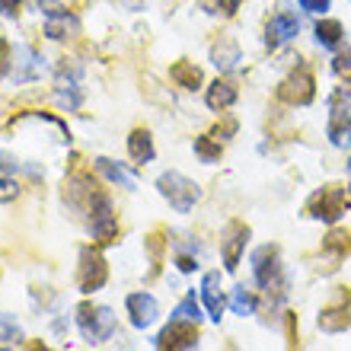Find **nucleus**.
Listing matches in <instances>:
<instances>
[{"label":"nucleus","instance_id":"nucleus-3","mask_svg":"<svg viewBox=\"0 0 351 351\" xmlns=\"http://www.w3.org/2000/svg\"><path fill=\"white\" fill-rule=\"evenodd\" d=\"M90 227L93 237L99 243H112L119 237V221H115V211H112V198L106 192H93L90 198Z\"/></svg>","mask_w":351,"mask_h":351},{"label":"nucleus","instance_id":"nucleus-36","mask_svg":"<svg viewBox=\"0 0 351 351\" xmlns=\"http://www.w3.org/2000/svg\"><path fill=\"white\" fill-rule=\"evenodd\" d=\"M348 198H351V189H348Z\"/></svg>","mask_w":351,"mask_h":351},{"label":"nucleus","instance_id":"nucleus-20","mask_svg":"<svg viewBox=\"0 0 351 351\" xmlns=\"http://www.w3.org/2000/svg\"><path fill=\"white\" fill-rule=\"evenodd\" d=\"M77 23L71 13H58V16H45V36L48 38H67V32H77Z\"/></svg>","mask_w":351,"mask_h":351},{"label":"nucleus","instance_id":"nucleus-14","mask_svg":"<svg viewBox=\"0 0 351 351\" xmlns=\"http://www.w3.org/2000/svg\"><path fill=\"white\" fill-rule=\"evenodd\" d=\"M202 300H204V306H208L211 319H221L227 300H223V287H221V275H217V271H208V275L202 278Z\"/></svg>","mask_w":351,"mask_h":351},{"label":"nucleus","instance_id":"nucleus-7","mask_svg":"<svg viewBox=\"0 0 351 351\" xmlns=\"http://www.w3.org/2000/svg\"><path fill=\"white\" fill-rule=\"evenodd\" d=\"M106 278H109V265L102 259L96 250H84L80 252V268H77V285L84 294H93V291H99L106 285Z\"/></svg>","mask_w":351,"mask_h":351},{"label":"nucleus","instance_id":"nucleus-29","mask_svg":"<svg viewBox=\"0 0 351 351\" xmlns=\"http://www.w3.org/2000/svg\"><path fill=\"white\" fill-rule=\"evenodd\" d=\"M208 7H211L214 13H227V16H233L237 7H240V0H208Z\"/></svg>","mask_w":351,"mask_h":351},{"label":"nucleus","instance_id":"nucleus-15","mask_svg":"<svg viewBox=\"0 0 351 351\" xmlns=\"http://www.w3.org/2000/svg\"><path fill=\"white\" fill-rule=\"evenodd\" d=\"M96 169H99V173L106 176L109 182L121 185V189H128V192H134V189H138V179H134V176H131L125 167H119L115 160H109V157H99V160H96Z\"/></svg>","mask_w":351,"mask_h":351},{"label":"nucleus","instance_id":"nucleus-23","mask_svg":"<svg viewBox=\"0 0 351 351\" xmlns=\"http://www.w3.org/2000/svg\"><path fill=\"white\" fill-rule=\"evenodd\" d=\"M323 250L339 252V256H348V252H351V233L348 230H332L323 240Z\"/></svg>","mask_w":351,"mask_h":351},{"label":"nucleus","instance_id":"nucleus-10","mask_svg":"<svg viewBox=\"0 0 351 351\" xmlns=\"http://www.w3.org/2000/svg\"><path fill=\"white\" fill-rule=\"evenodd\" d=\"M246 240H250V227L240 221H233L227 230H223V265L227 271H237L240 268V256L246 250Z\"/></svg>","mask_w":351,"mask_h":351},{"label":"nucleus","instance_id":"nucleus-13","mask_svg":"<svg viewBox=\"0 0 351 351\" xmlns=\"http://www.w3.org/2000/svg\"><path fill=\"white\" fill-rule=\"evenodd\" d=\"M125 306H128V316H131V323L138 326V329H144V326H150L154 319L160 316V306L157 300L150 294H128V300H125Z\"/></svg>","mask_w":351,"mask_h":351},{"label":"nucleus","instance_id":"nucleus-27","mask_svg":"<svg viewBox=\"0 0 351 351\" xmlns=\"http://www.w3.org/2000/svg\"><path fill=\"white\" fill-rule=\"evenodd\" d=\"M19 198V182L16 179H0V204L16 202Z\"/></svg>","mask_w":351,"mask_h":351},{"label":"nucleus","instance_id":"nucleus-6","mask_svg":"<svg viewBox=\"0 0 351 351\" xmlns=\"http://www.w3.org/2000/svg\"><path fill=\"white\" fill-rule=\"evenodd\" d=\"M351 326V291L348 287H335L332 304L319 310V329L323 332H342Z\"/></svg>","mask_w":351,"mask_h":351},{"label":"nucleus","instance_id":"nucleus-25","mask_svg":"<svg viewBox=\"0 0 351 351\" xmlns=\"http://www.w3.org/2000/svg\"><path fill=\"white\" fill-rule=\"evenodd\" d=\"M195 154L204 160V163H214V160H221V144H214V138H195Z\"/></svg>","mask_w":351,"mask_h":351},{"label":"nucleus","instance_id":"nucleus-22","mask_svg":"<svg viewBox=\"0 0 351 351\" xmlns=\"http://www.w3.org/2000/svg\"><path fill=\"white\" fill-rule=\"evenodd\" d=\"M230 306H233V313L237 316H250L252 310H256V294L246 291V287H237V291H233Z\"/></svg>","mask_w":351,"mask_h":351},{"label":"nucleus","instance_id":"nucleus-18","mask_svg":"<svg viewBox=\"0 0 351 351\" xmlns=\"http://www.w3.org/2000/svg\"><path fill=\"white\" fill-rule=\"evenodd\" d=\"M211 61L221 67V71H233V67H237V61H240V48H237V42L221 38V42L211 48Z\"/></svg>","mask_w":351,"mask_h":351},{"label":"nucleus","instance_id":"nucleus-9","mask_svg":"<svg viewBox=\"0 0 351 351\" xmlns=\"http://www.w3.org/2000/svg\"><path fill=\"white\" fill-rule=\"evenodd\" d=\"M195 345H198V323H185V319H173L157 335V348H195Z\"/></svg>","mask_w":351,"mask_h":351},{"label":"nucleus","instance_id":"nucleus-1","mask_svg":"<svg viewBox=\"0 0 351 351\" xmlns=\"http://www.w3.org/2000/svg\"><path fill=\"white\" fill-rule=\"evenodd\" d=\"M77 326L84 332L86 342L102 345L115 332V313L109 306H93V304H80L77 306Z\"/></svg>","mask_w":351,"mask_h":351},{"label":"nucleus","instance_id":"nucleus-26","mask_svg":"<svg viewBox=\"0 0 351 351\" xmlns=\"http://www.w3.org/2000/svg\"><path fill=\"white\" fill-rule=\"evenodd\" d=\"M173 319H185V323H198L202 319V310L195 304V297H185L182 304L173 310Z\"/></svg>","mask_w":351,"mask_h":351},{"label":"nucleus","instance_id":"nucleus-31","mask_svg":"<svg viewBox=\"0 0 351 351\" xmlns=\"http://www.w3.org/2000/svg\"><path fill=\"white\" fill-rule=\"evenodd\" d=\"M147 250L154 259H160V252H163V237H160V233H150L147 237Z\"/></svg>","mask_w":351,"mask_h":351},{"label":"nucleus","instance_id":"nucleus-5","mask_svg":"<svg viewBox=\"0 0 351 351\" xmlns=\"http://www.w3.org/2000/svg\"><path fill=\"white\" fill-rule=\"evenodd\" d=\"M313 96H316V84L306 67H297L294 74L285 77V84L278 86V99L287 102V106H306V102H313Z\"/></svg>","mask_w":351,"mask_h":351},{"label":"nucleus","instance_id":"nucleus-17","mask_svg":"<svg viewBox=\"0 0 351 351\" xmlns=\"http://www.w3.org/2000/svg\"><path fill=\"white\" fill-rule=\"evenodd\" d=\"M208 106H211L214 112H221V109H230L233 102H237V86L230 84V80H214L211 86H208Z\"/></svg>","mask_w":351,"mask_h":351},{"label":"nucleus","instance_id":"nucleus-35","mask_svg":"<svg viewBox=\"0 0 351 351\" xmlns=\"http://www.w3.org/2000/svg\"><path fill=\"white\" fill-rule=\"evenodd\" d=\"M348 169H351V160H348Z\"/></svg>","mask_w":351,"mask_h":351},{"label":"nucleus","instance_id":"nucleus-12","mask_svg":"<svg viewBox=\"0 0 351 351\" xmlns=\"http://www.w3.org/2000/svg\"><path fill=\"white\" fill-rule=\"evenodd\" d=\"M252 271H256V285L271 287L278 281V250L275 246H262L252 252Z\"/></svg>","mask_w":351,"mask_h":351},{"label":"nucleus","instance_id":"nucleus-30","mask_svg":"<svg viewBox=\"0 0 351 351\" xmlns=\"http://www.w3.org/2000/svg\"><path fill=\"white\" fill-rule=\"evenodd\" d=\"M304 10H310V13H323V10H329V3L332 0H297Z\"/></svg>","mask_w":351,"mask_h":351},{"label":"nucleus","instance_id":"nucleus-2","mask_svg":"<svg viewBox=\"0 0 351 351\" xmlns=\"http://www.w3.org/2000/svg\"><path fill=\"white\" fill-rule=\"evenodd\" d=\"M157 189H160V195L173 204L176 211H182V214L192 211L195 202L202 198V189H198L192 179H185L182 173H163L157 179Z\"/></svg>","mask_w":351,"mask_h":351},{"label":"nucleus","instance_id":"nucleus-8","mask_svg":"<svg viewBox=\"0 0 351 351\" xmlns=\"http://www.w3.org/2000/svg\"><path fill=\"white\" fill-rule=\"evenodd\" d=\"M351 96H345L342 90L332 96V115H329V138L339 147H348L351 144Z\"/></svg>","mask_w":351,"mask_h":351},{"label":"nucleus","instance_id":"nucleus-19","mask_svg":"<svg viewBox=\"0 0 351 351\" xmlns=\"http://www.w3.org/2000/svg\"><path fill=\"white\" fill-rule=\"evenodd\" d=\"M169 77H173L182 90H195V86L202 84V71H198L192 61H176L173 71H169Z\"/></svg>","mask_w":351,"mask_h":351},{"label":"nucleus","instance_id":"nucleus-24","mask_svg":"<svg viewBox=\"0 0 351 351\" xmlns=\"http://www.w3.org/2000/svg\"><path fill=\"white\" fill-rule=\"evenodd\" d=\"M23 342V329L13 316H0V345H19Z\"/></svg>","mask_w":351,"mask_h":351},{"label":"nucleus","instance_id":"nucleus-16","mask_svg":"<svg viewBox=\"0 0 351 351\" xmlns=\"http://www.w3.org/2000/svg\"><path fill=\"white\" fill-rule=\"evenodd\" d=\"M128 154L134 163H150L154 160V138L147 128H134L128 138Z\"/></svg>","mask_w":351,"mask_h":351},{"label":"nucleus","instance_id":"nucleus-34","mask_svg":"<svg viewBox=\"0 0 351 351\" xmlns=\"http://www.w3.org/2000/svg\"><path fill=\"white\" fill-rule=\"evenodd\" d=\"M192 268H195L192 256H179V271H192Z\"/></svg>","mask_w":351,"mask_h":351},{"label":"nucleus","instance_id":"nucleus-21","mask_svg":"<svg viewBox=\"0 0 351 351\" xmlns=\"http://www.w3.org/2000/svg\"><path fill=\"white\" fill-rule=\"evenodd\" d=\"M316 42L323 48H335L342 42V23H335V19H323L319 26H316Z\"/></svg>","mask_w":351,"mask_h":351},{"label":"nucleus","instance_id":"nucleus-11","mask_svg":"<svg viewBox=\"0 0 351 351\" xmlns=\"http://www.w3.org/2000/svg\"><path fill=\"white\" fill-rule=\"evenodd\" d=\"M300 32V23H297L294 13H278V16L268 19V26H265V45L268 48H278V45H285V42H291V38Z\"/></svg>","mask_w":351,"mask_h":351},{"label":"nucleus","instance_id":"nucleus-28","mask_svg":"<svg viewBox=\"0 0 351 351\" xmlns=\"http://www.w3.org/2000/svg\"><path fill=\"white\" fill-rule=\"evenodd\" d=\"M332 67H335V74L342 77V80H348V84H351V48H348V51H342L339 58H335Z\"/></svg>","mask_w":351,"mask_h":351},{"label":"nucleus","instance_id":"nucleus-4","mask_svg":"<svg viewBox=\"0 0 351 351\" xmlns=\"http://www.w3.org/2000/svg\"><path fill=\"white\" fill-rule=\"evenodd\" d=\"M345 211V189L342 185H326V189H319V192L310 198V204H306V214L310 217H319V221H339Z\"/></svg>","mask_w":351,"mask_h":351},{"label":"nucleus","instance_id":"nucleus-33","mask_svg":"<svg viewBox=\"0 0 351 351\" xmlns=\"http://www.w3.org/2000/svg\"><path fill=\"white\" fill-rule=\"evenodd\" d=\"M16 3H19V0H0V13L13 16V13H16Z\"/></svg>","mask_w":351,"mask_h":351},{"label":"nucleus","instance_id":"nucleus-32","mask_svg":"<svg viewBox=\"0 0 351 351\" xmlns=\"http://www.w3.org/2000/svg\"><path fill=\"white\" fill-rule=\"evenodd\" d=\"M7 64H10V45L7 42H0V74L7 71Z\"/></svg>","mask_w":351,"mask_h":351}]
</instances>
